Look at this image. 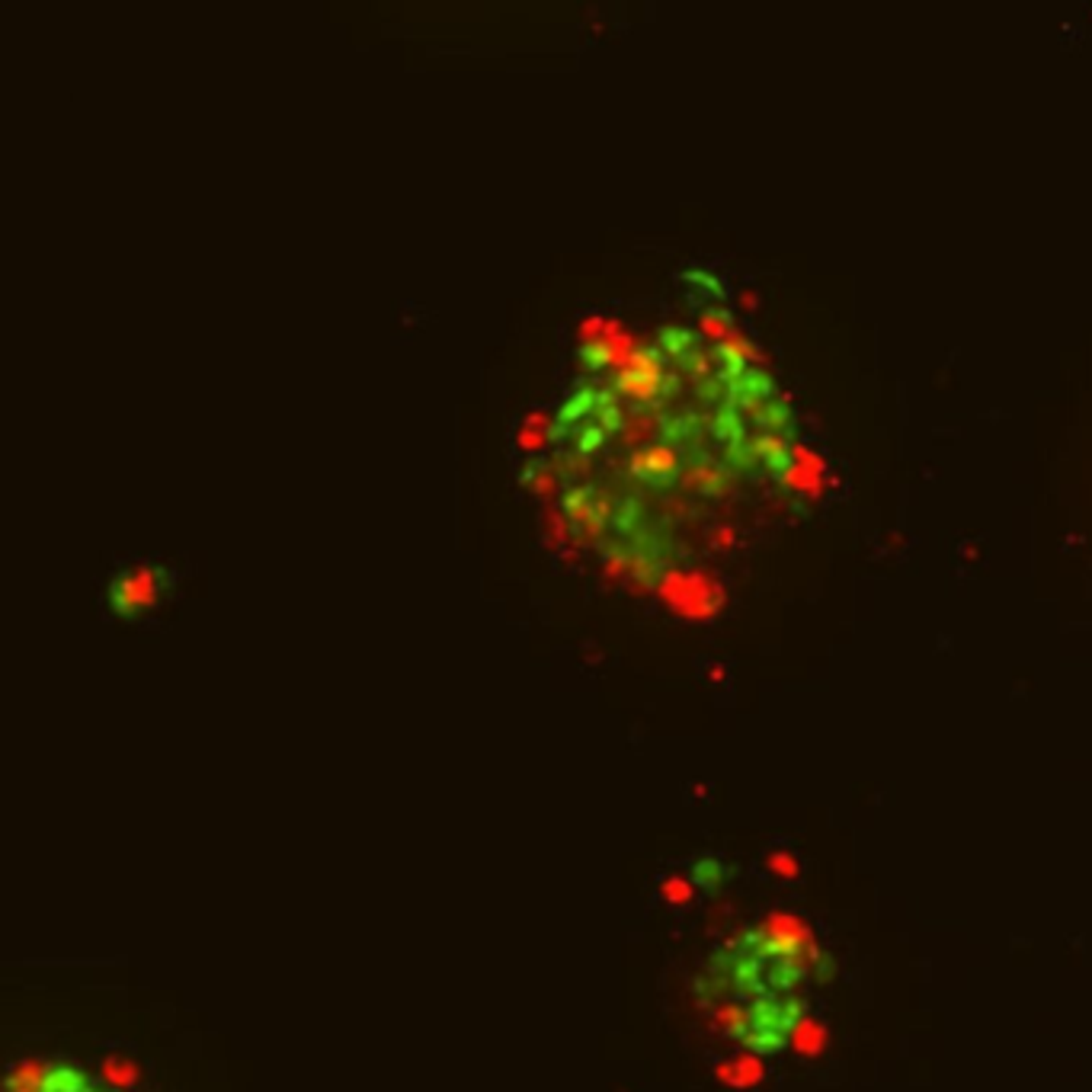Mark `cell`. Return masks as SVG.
<instances>
[{
	"label": "cell",
	"mask_w": 1092,
	"mask_h": 1092,
	"mask_svg": "<svg viewBox=\"0 0 1092 1092\" xmlns=\"http://www.w3.org/2000/svg\"><path fill=\"white\" fill-rule=\"evenodd\" d=\"M772 391H776V382H772V375H766V372H747L743 378H737V382L730 384V394H734V401H737V404H747V407L759 404L763 397H769Z\"/></svg>",
	"instance_id": "obj_1"
},
{
	"label": "cell",
	"mask_w": 1092,
	"mask_h": 1092,
	"mask_svg": "<svg viewBox=\"0 0 1092 1092\" xmlns=\"http://www.w3.org/2000/svg\"><path fill=\"white\" fill-rule=\"evenodd\" d=\"M757 455H759V461H763L766 468H772V471H788V468H791V452H788L785 446H782V439H778V436H763V439L757 442Z\"/></svg>",
	"instance_id": "obj_3"
},
{
	"label": "cell",
	"mask_w": 1092,
	"mask_h": 1092,
	"mask_svg": "<svg viewBox=\"0 0 1092 1092\" xmlns=\"http://www.w3.org/2000/svg\"><path fill=\"white\" fill-rule=\"evenodd\" d=\"M728 878H730V868L721 862V859H711L708 855V859H699V862L692 865V881L699 884V888H705V891H718Z\"/></svg>",
	"instance_id": "obj_2"
},
{
	"label": "cell",
	"mask_w": 1092,
	"mask_h": 1092,
	"mask_svg": "<svg viewBox=\"0 0 1092 1092\" xmlns=\"http://www.w3.org/2000/svg\"><path fill=\"white\" fill-rule=\"evenodd\" d=\"M663 897H670V901H689L692 897V888L680 878H670V881H663Z\"/></svg>",
	"instance_id": "obj_6"
},
{
	"label": "cell",
	"mask_w": 1092,
	"mask_h": 1092,
	"mask_svg": "<svg viewBox=\"0 0 1092 1092\" xmlns=\"http://www.w3.org/2000/svg\"><path fill=\"white\" fill-rule=\"evenodd\" d=\"M686 279H692V286L702 288V292H708L711 298H721L728 292V288L721 286V279H715L711 273H699V269H695V273H686Z\"/></svg>",
	"instance_id": "obj_4"
},
{
	"label": "cell",
	"mask_w": 1092,
	"mask_h": 1092,
	"mask_svg": "<svg viewBox=\"0 0 1092 1092\" xmlns=\"http://www.w3.org/2000/svg\"><path fill=\"white\" fill-rule=\"evenodd\" d=\"M769 865H772V868H776L778 874H785V878H795V874H798L795 855H788V853H772V855H769Z\"/></svg>",
	"instance_id": "obj_5"
}]
</instances>
